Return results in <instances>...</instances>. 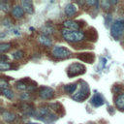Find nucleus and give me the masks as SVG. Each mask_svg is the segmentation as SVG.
<instances>
[{"instance_id":"nucleus-1","label":"nucleus","mask_w":124,"mask_h":124,"mask_svg":"<svg viewBox=\"0 0 124 124\" xmlns=\"http://www.w3.org/2000/svg\"><path fill=\"white\" fill-rule=\"evenodd\" d=\"M63 38L70 43H78L81 42L84 39V33L79 31H73V30H68V29H63L61 31Z\"/></svg>"},{"instance_id":"nucleus-2","label":"nucleus","mask_w":124,"mask_h":124,"mask_svg":"<svg viewBox=\"0 0 124 124\" xmlns=\"http://www.w3.org/2000/svg\"><path fill=\"white\" fill-rule=\"evenodd\" d=\"M89 94H90V90L88 84L84 81H80L79 88L78 91H76L75 94L72 95V99L77 102H83L85 99L89 97Z\"/></svg>"},{"instance_id":"nucleus-3","label":"nucleus","mask_w":124,"mask_h":124,"mask_svg":"<svg viewBox=\"0 0 124 124\" xmlns=\"http://www.w3.org/2000/svg\"><path fill=\"white\" fill-rule=\"evenodd\" d=\"M124 32V19H117L110 27V34L114 39H119Z\"/></svg>"},{"instance_id":"nucleus-4","label":"nucleus","mask_w":124,"mask_h":124,"mask_svg":"<svg viewBox=\"0 0 124 124\" xmlns=\"http://www.w3.org/2000/svg\"><path fill=\"white\" fill-rule=\"evenodd\" d=\"M86 71V68L84 65L80 64V63H73L68 67L67 70V75L70 78L76 77V76H79L84 74Z\"/></svg>"},{"instance_id":"nucleus-5","label":"nucleus","mask_w":124,"mask_h":124,"mask_svg":"<svg viewBox=\"0 0 124 124\" xmlns=\"http://www.w3.org/2000/svg\"><path fill=\"white\" fill-rule=\"evenodd\" d=\"M51 54L57 59H64V58H67V57H69L71 55V50L68 49L67 47L56 46H54L52 48Z\"/></svg>"},{"instance_id":"nucleus-6","label":"nucleus","mask_w":124,"mask_h":124,"mask_svg":"<svg viewBox=\"0 0 124 124\" xmlns=\"http://www.w3.org/2000/svg\"><path fill=\"white\" fill-rule=\"evenodd\" d=\"M63 26L65 27V29L73 30V31H79V29H80L79 23L76 20H71V19L65 20L63 22Z\"/></svg>"},{"instance_id":"nucleus-7","label":"nucleus","mask_w":124,"mask_h":124,"mask_svg":"<svg viewBox=\"0 0 124 124\" xmlns=\"http://www.w3.org/2000/svg\"><path fill=\"white\" fill-rule=\"evenodd\" d=\"M40 96L43 98V99H46V100H49L51 98L54 97V90L50 87H43L41 90H40Z\"/></svg>"},{"instance_id":"nucleus-8","label":"nucleus","mask_w":124,"mask_h":124,"mask_svg":"<svg viewBox=\"0 0 124 124\" xmlns=\"http://www.w3.org/2000/svg\"><path fill=\"white\" fill-rule=\"evenodd\" d=\"M90 103H91V105H92L93 107L98 108V107H101V106H103V105L105 104V100H104V98H103V96H102L101 94L95 93V94L92 96V98H91V100H90Z\"/></svg>"},{"instance_id":"nucleus-9","label":"nucleus","mask_w":124,"mask_h":124,"mask_svg":"<svg viewBox=\"0 0 124 124\" xmlns=\"http://www.w3.org/2000/svg\"><path fill=\"white\" fill-rule=\"evenodd\" d=\"M51 112L49 110V108L47 107H42V108H39L38 110L36 111V117L40 120H45L46 118L47 115H49Z\"/></svg>"},{"instance_id":"nucleus-10","label":"nucleus","mask_w":124,"mask_h":124,"mask_svg":"<svg viewBox=\"0 0 124 124\" xmlns=\"http://www.w3.org/2000/svg\"><path fill=\"white\" fill-rule=\"evenodd\" d=\"M77 57L83 61V62H87V63H92L95 59V55L94 53H91V52H82V53H78L77 55Z\"/></svg>"},{"instance_id":"nucleus-11","label":"nucleus","mask_w":124,"mask_h":124,"mask_svg":"<svg viewBox=\"0 0 124 124\" xmlns=\"http://www.w3.org/2000/svg\"><path fill=\"white\" fill-rule=\"evenodd\" d=\"M21 7L27 14H33L34 13V6L33 2L30 0H22L21 1Z\"/></svg>"},{"instance_id":"nucleus-12","label":"nucleus","mask_w":124,"mask_h":124,"mask_svg":"<svg viewBox=\"0 0 124 124\" xmlns=\"http://www.w3.org/2000/svg\"><path fill=\"white\" fill-rule=\"evenodd\" d=\"M77 10L78 9H77V6L75 4L69 3V4L66 5V7L64 9V13H65V15L67 16H74L77 13Z\"/></svg>"},{"instance_id":"nucleus-13","label":"nucleus","mask_w":124,"mask_h":124,"mask_svg":"<svg viewBox=\"0 0 124 124\" xmlns=\"http://www.w3.org/2000/svg\"><path fill=\"white\" fill-rule=\"evenodd\" d=\"M23 15H24V10L22 9V7L21 6H15L14 8H13V10H12V16H14V17H16V18H20V17H22L23 16Z\"/></svg>"},{"instance_id":"nucleus-14","label":"nucleus","mask_w":124,"mask_h":124,"mask_svg":"<svg viewBox=\"0 0 124 124\" xmlns=\"http://www.w3.org/2000/svg\"><path fill=\"white\" fill-rule=\"evenodd\" d=\"M115 107L119 110H124V93L119 94L115 99Z\"/></svg>"},{"instance_id":"nucleus-15","label":"nucleus","mask_w":124,"mask_h":124,"mask_svg":"<svg viewBox=\"0 0 124 124\" xmlns=\"http://www.w3.org/2000/svg\"><path fill=\"white\" fill-rule=\"evenodd\" d=\"M38 40H39V42L42 44V45H44V46H50L51 45H52V42H51V40L47 37V36H46V35H40L39 36V38H38Z\"/></svg>"},{"instance_id":"nucleus-16","label":"nucleus","mask_w":124,"mask_h":124,"mask_svg":"<svg viewBox=\"0 0 124 124\" xmlns=\"http://www.w3.org/2000/svg\"><path fill=\"white\" fill-rule=\"evenodd\" d=\"M16 114L13 113V112H11V111H4L2 113V118L6 122H12V121H14L16 119Z\"/></svg>"},{"instance_id":"nucleus-17","label":"nucleus","mask_w":124,"mask_h":124,"mask_svg":"<svg viewBox=\"0 0 124 124\" xmlns=\"http://www.w3.org/2000/svg\"><path fill=\"white\" fill-rule=\"evenodd\" d=\"M77 85H78L77 83H70V84H67V85L64 86V90H65L66 93L72 94V93H74V92L77 90Z\"/></svg>"},{"instance_id":"nucleus-18","label":"nucleus","mask_w":124,"mask_h":124,"mask_svg":"<svg viewBox=\"0 0 124 124\" xmlns=\"http://www.w3.org/2000/svg\"><path fill=\"white\" fill-rule=\"evenodd\" d=\"M16 88H17L18 90H20V91H25V90H27L28 88L31 89V87H29L23 80H19V81H17V82L16 83Z\"/></svg>"},{"instance_id":"nucleus-19","label":"nucleus","mask_w":124,"mask_h":124,"mask_svg":"<svg viewBox=\"0 0 124 124\" xmlns=\"http://www.w3.org/2000/svg\"><path fill=\"white\" fill-rule=\"evenodd\" d=\"M42 32H43V35H49L51 33H53V27L50 26V25H45L43 28H42Z\"/></svg>"},{"instance_id":"nucleus-20","label":"nucleus","mask_w":124,"mask_h":124,"mask_svg":"<svg viewBox=\"0 0 124 124\" xmlns=\"http://www.w3.org/2000/svg\"><path fill=\"white\" fill-rule=\"evenodd\" d=\"M11 48V44L10 43H1L0 44V52L3 53Z\"/></svg>"},{"instance_id":"nucleus-21","label":"nucleus","mask_w":124,"mask_h":124,"mask_svg":"<svg viewBox=\"0 0 124 124\" xmlns=\"http://www.w3.org/2000/svg\"><path fill=\"white\" fill-rule=\"evenodd\" d=\"M0 69L1 71H8L12 69V65L9 62H0Z\"/></svg>"},{"instance_id":"nucleus-22","label":"nucleus","mask_w":124,"mask_h":124,"mask_svg":"<svg viewBox=\"0 0 124 124\" xmlns=\"http://www.w3.org/2000/svg\"><path fill=\"white\" fill-rule=\"evenodd\" d=\"M2 91V94L6 97V98H8V99H13V97H14V93H13V91L12 90H10V89H3V90H1Z\"/></svg>"},{"instance_id":"nucleus-23","label":"nucleus","mask_w":124,"mask_h":124,"mask_svg":"<svg viewBox=\"0 0 124 124\" xmlns=\"http://www.w3.org/2000/svg\"><path fill=\"white\" fill-rule=\"evenodd\" d=\"M12 56H13V58H14V59L18 60V59L22 58V56H23V52H22L21 50H17V51L13 52V53H12Z\"/></svg>"},{"instance_id":"nucleus-24","label":"nucleus","mask_w":124,"mask_h":124,"mask_svg":"<svg viewBox=\"0 0 124 124\" xmlns=\"http://www.w3.org/2000/svg\"><path fill=\"white\" fill-rule=\"evenodd\" d=\"M0 8H1V10L2 11H4V12H8L9 11V4L8 3H6V2H1L0 3Z\"/></svg>"},{"instance_id":"nucleus-25","label":"nucleus","mask_w":124,"mask_h":124,"mask_svg":"<svg viewBox=\"0 0 124 124\" xmlns=\"http://www.w3.org/2000/svg\"><path fill=\"white\" fill-rule=\"evenodd\" d=\"M0 87H1V90H3V89H9V83L7 81H5L4 79H1L0 80Z\"/></svg>"},{"instance_id":"nucleus-26","label":"nucleus","mask_w":124,"mask_h":124,"mask_svg":"<svg viewBox=\"0 0 124 124\" xmlns=\"http://www.w3.org/2000/svg\"><path fill=\"white\" fill-rule=\"evenodd\" d=\"M85 4H88V5H91V6H93V5H98V1H86Z\"/></svg>"},{"instance_id":"nucleus-27","label":"nucleus","mask_w":124,"mask_h":124,"mask_svg":"<svg viewBox=\"0 0 124 124\" xmlns=\"http://www.w3.org/2000/svg\"><path fill=\"white\" fill-rule=\"evenodd\" d=\"M20 98H21V99H23V100L27 99V98H28V95H27V93H23V94L20 96Z\"/></svg>"},{"instance_id":"nucleus-28","label":"nucleus","mask_w":124,"mask_h":124,"mask_svg":"<svg viewBox=\"0 0 124 124\" xmlns=\"http://www.w3.org/2000/svg\"><path fill=\"white\" fill-rule=\"evenodd\" d=\"M29 124H37V123H29Z\"/></svg>"}]
</instances>
